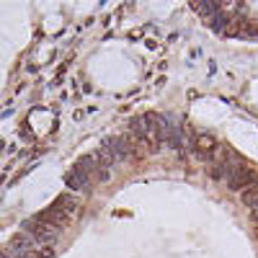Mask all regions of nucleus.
<instances>
[{"label":"nucleus","mask_w":258,"mask_h":258,"mask_svg":"<svg viewBox=\"0 0 258 258\" xmlns=\"http://www.w3.org/2000/svg\"><path fill=\"white\" fill-rule=\"evenodd\" d=\"M24 232H29L31 238H34V243H39V245H52L54 240H57V235H60L54 227L44 225L39 217H34V220L24 222Z\"/></svg>","instance_id":"1"},{"label":"nucleus","mask_w":258,"mask_h":258,"mask_svg":"<svg viewBox=\"0 0 258 258\" xmlns=\"http://www.w3.org/2000/svg\"><path fill=\"white\" fill-rule=\"evenodd\" d=\"M29 251H34V238H31L29 232H18V235H13V238H10L8 253H16V256L21 258V256H26Z\"/></svg>","instance_id":"2"},{"label":"nucleus","mask_w":258,"mask_h":258,"mask_svg":"<svg viewBox=\"0 0 258 258\" xmlns=\"http://www.w3.org/2000/svg\"><path fill=\"white\" fill-rule=\"evenodd\" d=\"M194 147H196V152L201 155V158L212 160V158L217 155V140H215V137H209V134H196Z\"/></svg>","instance_id":"3"},{"label":"nucleus","mask_w":258,"mask_h":258,"mask_svg":"<svg viewBox=\"0 0 258 258\" xmlns=\"http://www.w3.org/2000/svg\"><path fill=\"white\" fill-rule=\"evenodd\" d=\"M54 209H60L62 215H67V217H73L77 209H80V199L77 196H73V194H62V196H57L54 199V204H52Z\"/></svg>","instance_id":"4"},{"label":"nucleus","mask_w":258,"mask_h":258,"mask_svg":"<svg viewBox=\"0 0 258 258\" xmlns=\"http://www.w3.org/2000/svg\"><path fill=\"white\" fill-rule=\"evenodd\" d=\"M21 258H54V248H52V245H39V248L29 251L26 256H21Z\"/></svg>","instance_id":"5"},{"label":"nucleus","mask_w":258,"mask_h":258,"mask_svg":"<svg viewBox=\"0 0 258 258\" xmlns=\"http://www.w3.org/2000/svg\"><path fill=\"white\" fill-rule=\"evenodd\" d=\"M0 258H10V256H8L5 251H0Z\"/></svg>","instance_id":"6"}]
</instances>
